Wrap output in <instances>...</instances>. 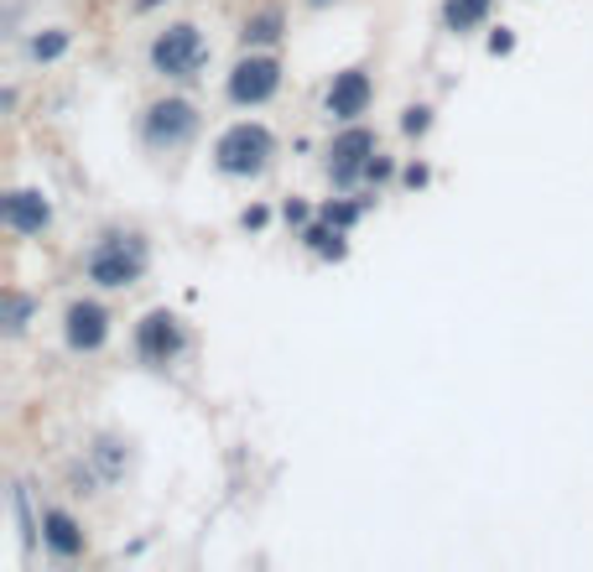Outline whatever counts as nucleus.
<instances>
[{
	"label": "nucleus",
	"mask_w": 593,
	"mask_h": 572,
	"mask_svg": "<svg viewBox=\"0 0 593 572\" xmlns=\"http://www.w3.org/2000/svg\"><path fill=\"white\" fill-rule=\"evenodd\" d=\"M37 318H42V303H37L32 292L6 286V313H0V323H6V338H11V344H17V338H27Z\"/></svg>",
	"instance_id": "16"
},
{
	"label": "nucleus",
	"mask_w": 593,
	"mask_h": 572,
	"mask_svg": "<svg viewBox=\"0 0 593 572\" xmlns=\"http://www.w3.org/2000/svg\"><path fill=\"white\" fill-rule=\"evenodd\" d=\"M131 354L146 370H177L187 354H193V328L177 307H146L131 323Z\"/></svg>",
	"instance_id": "5"
},
{
	"label": "nucleus",
	"mask_w": 593,
	"mask_h": 572,
	"mask_svg": "<svg viewBox=\"0 0 593 572\" xmlns=\"http://www.w3.org/2000/svg\"><path fill=\"white\" fill-rule=\"evenodd\" d=\"M58 219V208H52V193L48 187H11L6 198H0V224L21 239H42Z\"/></svg>",
	"instance_id": "10"
},
{
	"label": "nucleus",
	"mask_w": 593,
	"mask_h": 572,
	"mask_svg": "<svg viewBox=\"0 0 593 572\" xmlns=\"http://www.w3.org/2000/svg\"><path fill=\"white\" fill-rule=\"evenodd\" d=\"M375 198V193H370ZM370 198H349V193H339V198H328V203H318V214L328 224H339V229H349L355 235V224L365 219V208H370Z\"/></svg>",
	"instance_id": "19"
},
{
	"label": "nucleus",
	"mask_w": 593,
	"mask_h": 572,
	"mask_svg": "<svg viewBox=\"0 0 593 572\" xmlns=\"http://www.w3.org/2000/svg\"><path fill=\"white\" fill-rule=\"evenodd\" d=\"M42 552L52 562H63V568L89 556V531L69 505H42Z\"/></svg>",
	"instance_id": "11"
},
{
	"label": "nucleus",
	"mask_w": 593,
	"mask_h": 572,
	"mask_svg": "<svg viewBox=\"0 0 593 572\" xmlns=\"http://www.w3.org/2000/svg\"><path fill=\"white\" fill-rule=\"evenodd\" d=\"M287 84V63L276 48H239V58L224 73V100L235 110H266Z\"/></svg>",
	"instance_id": "6"
},
{
	"label": "nucleus",
	"mask_w": 593,
	"mask_h": 572,
	"mask_svg": "<svg viewBox=\"0 0 593 572\" xmlns=\"http://www.w3.org/2000/svg\"><path fill=\"white\" fill-rule=\"evenodd\" d=\"M490 17H494V0H442L438 6V21L448 37L490 32Z\"/></svg>",
	"instance_id": "14"
},
{
	"label": "nucleus",
	"mask_w": 593,
	"mask_h": 572,
	"mask_svg": "<svg viewBox=\"0 0 593 572\" xmlns=\"http://www.w3.org/2000/svg\"><path fill=\"white\" fill-rule=\"evenodd\" d=\"M287 42V6L282 0H260L255 11L239 17V48H282Z\"/></svg>",
	"instance_id": "12"
},
{
	"label": "nucleus",
	"mask_w": 593,
	"mask_h": 572,
	"mask_svg": "<svg viewBox=\"0 0 593 572\" xmlns=\"http://www.w3.org/2000/svg\"><path fill=\"white\" fill-rule=\"evenodd\" d=\"M276 156H282V141L266 120H229L219 135H214V146H208V162L219 177L229 183H260V177H272Z\"/></svg>",
	"instance_id": "3"
},
{
	"label": "nucleus",
	"mask_w": 593,
	"mask_h": 572,
	"mask_svg": "<svg viewBox=\"0 0 593 572\" xmlns=\"http://www.w3.org/2000/svg\"><path fill=\"white\" fill-rule=\"evenodd\" d=\"M370 104H375V73H370V63H349V68H339V73L323 84L318 110H323V120H328V125H355V120L370 115Z\"/></svg>",
	"instance_id": "9"
},
{
	"label": "nucleus",
	"mask_w": 593,
	"mask_h": 572,
	"mask_svg": "<svg viewBox=\"0 0 593 572\" xmlns=\"http://www.w3.org/2000/svg\"><path fill=\"white\" fill-rule=\"evenodd\" d=\"M63 349L73 354V359H94V354L110 349V338H115V313H110V303H100V297H69L63 303Z\"/></svg>",
	"instance_id": "8"
},
{
	"label": "nucleus",
	"mask_w": 593,
	"mask_h": 572,
	"mask_svg": "<svg viewBox=\"0 0 593 572\" xmlns=\"http://www.w3.org/2000/svg\"><path fill=\"white\" fill-rule=\"evenodd\" d=\"M427 183H432V167H427L422 156H411V162H401V187H407V193H422Z\"/></svg>",
	"instance_id": "24"
},
{
	"label": "nucleus",
	"mask_w": 593,
	"mask_h": 572,
	"mask_svg": "<svg viewBox=\"0 0 593 572\" xmlns=\"http://www.w3.org/2000/svg\"><path fill=\"white\" fill-rule=\"evenodd\" d=\"M162 6H167V0H131V11H136V17H152V11H162Z\"/></svg>",
	"instance_id": "26"
},
{
	"label": "nucleus",
	"mask_w": 593,
	"mask_h": 572,
	"mask_svg": "<svg viewBox=\"0 0 593 572\" xmlns=\"http://www.w3.org/2000/svg\"><path fill=\"white\" fill-rule=\"evenodd\" d=\"M208 58H214V48H208L204 27L187 17L162 21L152 32V42H146V68H152L162 84H198Z\"/></svg>",
	"instance_id": "4"
},
{
	"label": "nucleus",
	"mask_w": 593,
	"mask_h": 572,
	"mask_svg": "<svg viewBox=\"0 0 593 572\" xmlns=\"http://www.w3.org/2000/svg\"><path fill=\"white\" fill-rule=\"evenodd\" d=\"M204 135V110L198 100H187V94H152V100L136 110V146L156 162H167V156H183L193 141Z\"/></svg>",
	"instance_id": "2"
},
{
	"label": "nucleus",
	"mask_w": 593,
	"mask_h": 572,
	"mask_svg": "<svg viewBox=\"0 0 593 572\" xmlns=\"http://www.w3.org/2000/svg\"><path fill=\"white\" fill-rule=\"evenodd\" d=\"M307 11H334V6H339V0H303Z\"/></svg>",
	"instance_id": "27"
},
{
	"label": "nucleus",
	"mask_w": 593,
	"mask_h": 572,
	"mask_svg": "<svg viewBox=\"0 0 593 572\" xmlns=\"http://www.w3.org/2000/svg\"><path fill=\"white\" fill-rule=\"evenodd\" d=\"M84 458L104 473V484H115L120 473H125V442H120L115 432H100V438H94V442L84 448Z\"/></svg>",
	"instance_id": "17"
},
{
	"label": "nucleus",
	"mask_w": 593,
	"mask_h": 572,
	"mask_svg": "<svg viewBox=\"0 0 593 572\" xmlns=\"http://www.w3.org/2000/svg\"><path fill=\"white\" fill-rule=\"evenodd\" d=\"M73 52V27H37V32L21 37V63L32 68H52Z\"/></svg>",
	"instance_id": "13"
},
{
	"label": "nucleus",
	"mask_w": 593,
	"mask_h": 572,
	"mask_svg": "<svg viewBox=\"0 0 593 572\" xmlns=\"http://www.w3.org/2000/svg\"><path fill=\"white\" fill-rule=\"evenodd\" d=\"M386 183H401V162H396V156H386V152H375L370 172H365V187H375V193H380Z\"/></svg>",
	"instance_id": "22"
},
{
	"label": "nucleus",
	"mask_w": 593,
	"mask_h": 572,
	"mask_svg": "<svg viewBox=\"0 0 593 572\" xmlns=\"http://www.w3.org/2000/svg\"><path fill=\"white\" fill-rule=\"evenodd\" d=\"M375 152H380V131H375V125H365V120L339 125L334 141L323 146V172H328L334 193H355V187L365 183V172H370Z\"/></svg>",
	"instance_id": "7"
},
{
	"label": "nucleus",
	"mask_w": 593,
	"mask_h": 572,
	"mask_svg": "<svg viewBox=\"0 0 593 572\" xmlns=\"http://www.w3.org/2000/svg\"><path fill=\"white\" fill-rule=\"evenodd\" d=\"M276 214H282V224H287L292 235H303L307 224L318 219V208H313L307 198H297V193H292V198H282V208H276Z\"/></svg>",
	"instance_id": "21"
},
{
	"label": "nucleus",
	"mask_w": 593,
	"mask_h": 572,
	"mask_svg": "<svg viewBox=\"0 0 593 572\" xmlns=\"http://www.w3.org/2000/svg\"><path fill=\"white\" fill-rule=\"evenodd\" d=\"M152 270V235L136 224H104L84 251V282L94 292H131Z\"/></svg>",
	"instance_id": "1"
},
{
	"label": "nucleus",
	"mask_w": 593,
	"mask_h": 572,
	"mask_svg": "<svg viewBox=\"0 0 593 572\" xmlns=\"http://www.w3.org/2000/svg\"><path fill=\"white\" fill-rule=\"evenodd\" d=\"M266 224H272V203H245V208H239V229L260 235Z\"/></svg>",
	"instance_id": "25"
},
{
	"label": "nucleus",
	"mask_w": 593,
	"mask_h": 572,
	"mask_svg": "<svg viewBox=\"0 0 593 572\" xmlns=\"http://www.w3.org/2000/svg\"><path fill=\"white\" fill-rule=\"evenodd\" d=\"M297 245H303L307 255H318V261H344V255H349V229H339V224H328L318 214V219L297 235Z\"/></svg>",
	"instance_id": "15"
},
{
	"label": "nucleus",
	"mask_w": 593,
	"mask_h": 572,
	"mask_svg": "<svg viewBox=\"0 0 593 572\" xmlns=\"http://www.w3.org/2000/svg\"><path fill=\"white\" fill-rule=\"evenodd\" d=\"M432 125H438V110L427 100H411L407 110H401V135L407 141H422V135H432Z\"/></svg>",
	"instance_id": "20"
},
{
	"label": "nucleus",
	"mask_w": 593,
	"mask_h": 572,
	"mask_svg": "<svg viewBox=\"0 0 593 572\" xmlns=\"http://www.w3.org/2000/svg\"><path fill=\"white\" fill-rule=\"evenodd\" d=\"M11 510H17L21 541H27V547H37V541H42V515H37V505H32V484H27V479H17V484H11Z\"/></svg>",
	"instance_id": "18"
},
{
	"label": "nucleus",
	"mask_w": 593,
	"mask_h": 572,
	"mask_svg": "<svg viewBox=\"0 0 593 572\" xmlns=\"http://www.w3.org/2000/svg\"><path fill=\"white\" fill-rule=\"evenodd\" d=\"M515 42H521V37H515V27H505V21H500V27H490V37H484L490 58H510V52H515Z\"/></svg>",
	"instance_id": "23"
}]
</instances>
